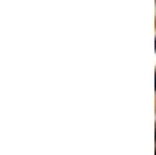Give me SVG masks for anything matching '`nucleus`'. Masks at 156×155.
Returning a JSON list of instances; mask_svg holds the SVG:
<instances>
[{"label": "nucleus", "mask_w": 156, "mask_h": 155, "mask_svg": "<svg viewBox=\"0 0 156 155\" xmlns=\"http://www.w3.org/2000/svg\"><path fill=\"white\" fill-rule=\"evenodd\" d=\"M154 47H156V41H154Z\"/></svg>", "instance_id": "obj_2"}, {"label": "nucleus", "mask_w": 156, "mask_h": 155, "mask_svg": "<svg viewBox=\"0 0 156 155\" xmlns=\"http://www.w3.org/2000/svg\"><path fill=\"white\" fill-rule=\"evenodd\" d=\"M154 89H156V74H154Z\"/></svg>", "instance_id": "obj_1"}]
</instances>
